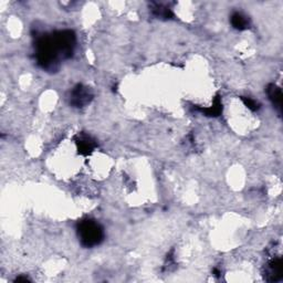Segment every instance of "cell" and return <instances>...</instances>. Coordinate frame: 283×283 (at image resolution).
I'll use <instances>...</instances> for the list:
<instances>
[{
    "label": "cell",
    "mask_w": 283,
    "mask_h": 283,
    "mask_svg": "<svg viewBox=\"0 0 283 283\" xmlns=\"http://www.w3.org/2000/svg\"><path fill=\"white\" fill-rule=\"evenodd\" d=\"M62 58L60 49L54 40L53 34L40 37L36 42V60L43 70L54 71Z\"/></svg>",
    "instance_id": "6da1fadb"
},
{
    "label": "cell",
    "mask_w": 283,
    "mask_h": 283,
    "mask_svg": "<svg viewBox=\"0 0 283 283\" xmlns=\"http://www.w3.org/2000/svg\"><path fill=\"white\" fill-rule=\"evenodd\" d=\"M78 236L84 248H93L103 241L104 230L96 220L84 219L78 225Z\"/></svg>",
    "instance_id": "7a4b0ae2"
},
{
    "label": "cell",
    "mask_w": 283,
    "mask_h": 283,
    "mask_svg": "<svg viewBox=\"0 0 283 283\" xmlns=\"http://www.w3.org/2000/svg\"><path fill=\"white\" fill-rule=\"evenodd\" d=\"M93 99V93L90 87L82 84L74 86L70 94V103L74 108H84Z\"/></svg>",
    "instance_id": "3957f363"
},
{
    "label": "cell",
    "mask_w": 283,
    "mask_h": 283,
    "mask_svg": "<svg viewBox=\"0 0 283 283\" xmlns=\"http://www.w3.org/2000/svg\"><path fill=\"white\" fill-rule=\"evenodd\" d=\"M283 266L280 257L270 260L265 267V278L269 282H276L282 279Z\"/></svg>",
    "instance_id": "277c9868"
},
{
    "label": "cell",
    "mask_w": 283,
    "mask_h": 283,
    "mask_svg": "<svg viewBox=\"0 0 283 283\" xmlns=\"http://www.w3.org/2000/svg\"><path fill=\"white\" fill-rule=\"evenodd\" d=\"M75 144L81 155H90L97 148V142L90 135L79 134L75 137Z\"/></svg>",
    "instance_id": "5b68a950"
},
{
    "label": "cell",
    "mask_w": 283,
    "mask_h": 283,
    "mask_svg": "<svg viewBox=\"0 0 283 283\" xmlns=\"http://www.w3.org/2000/svg\"><path fill=\"white\" fill-rule=\"evenodd\" d=\"M267 93L269 100L271 101V103L273 104L274 108L276 109L280 114L282 111V92L279 86H276L275 84H269L267 87Z\"/></svg>",
    "instance_id": "8992f818"
},
{
    "label": "cell",
    "mask_w": 283,
    "mask_h": 283,
    "mask_svg": "<svg viewBox=\"0 0 283 283\" xmlns=\"http://www.w3.org/2000/svg\"><path fill=\"white\" fill-rule=\"evenodd\" d=\"M231 24L237 30H246L249 28V19L241 12H235L231 16Z\"/></svg>",
    "instance_id": "52a82bcc"
},
{
    "label": "cell",
    "mask_w": 283,
    "mask_h": 283,
    "mask_svg": "<svg viewBox=\"0 0 283 283\" xmlns=\"http://www.w3.org/2000/svg\"><path fill=\"white\" fill-rule=\"evenodd\" d=\"M200 111L205 113L207 116H218L223 111V105H222V102H220V99L217 97L215 99V101H213V103L210 108L201 109Z\"/></svg>",
    "instance_id": "ba28073f"
},
{
    "label": "cell",
    "mask_w": 283,
    "mask_h": 283,
    "mask_svg": "<svg viewBox=\"0 0 283 283\" xmlns=\"http://www.w3.org/2000/svg\"><path fill=\"white\" fill-rule=\"evenodd\" d=\"M154 15L159 18H165V19H169L173 17V14L171 9H168L166 7H163L162 5H156V7L153 9Z\"/></svg>",
    "instance_id": "9c48e42d"
},
{
    "label": "cell",
    "mask_w": 283,
    "mask_h": 283,
    "mask_svg": "<svg viewBox=\"0 0 283 283\" xmlns=\"http://www.w3.org/2000/svg\"><path fill=\"white\" fill-rule=\"evenodd\" d=\"M241 100H242V102L244 103V105H246L249 110H251V111L259 110L260 105H259V103L257 102V101L250 99V98H241Z\"/></svg>",
    "instance_id": "30bf717a"
}]
</instances>
